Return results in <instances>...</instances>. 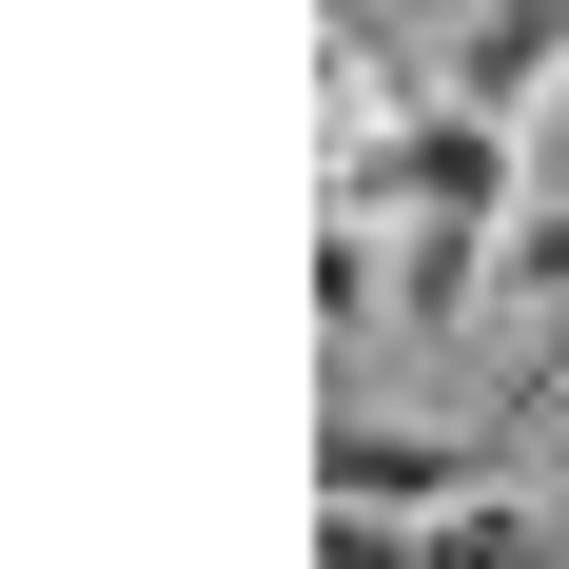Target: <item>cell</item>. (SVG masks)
I'll list each match as a JSON object with an SVG mask.
<instances>
[{"label":"cell","mask_w":569,"mask_h":569,"mask_svg":"<svg viewBox=\"0 0 569 569\" xmlns=\"http://www.w3.org/2000/svg\"><path fill=\"white\" fill-rule=\"evenodd\" d=\"M412 569H569V530L530 511V491H491V511H452V530H412Z\"/></svg>","instance_id":"277c9868"},{"label":"cell","mask_w":569,"mask_h":569,"mask_svg":"<svg viewBox=\"0 0 569 569\" xmlns=\"http://www.w3.org/2000/svg\"><path fill=\"white\" fill-rule=\"evenodd\" d=\"M315 491L335 511H373V530H452V511H491L511 491V432H373V412H335V452H315Z\"/></svg>","instance_id":"7a4b0ae2"},{"label":"cell","mask_w":569,"mask_h":569,"mask_svg":"<svg viewBox=\"0 0 569 569\" xmlns=\"http://www.w3.org/2000/svg\"><path fill=\"white\" fill-rule=\"evenodd\" d=\"M315 315H335V353H353V315H373V236H353V217L315 236Z\"/></svg>","instance_id":"5b68a950"},{"label":"cell","mask_w":569,"mask_h":569,"mask_svg":"<svg viewBox=\"0 0 569 569\" xmlns=\"http://www.w3.org/2000/svg\"><path fill=\"white\" fill-rule=\"evenodd\" d=\"M550 59H569V0H491V20H452V40H432V99H452V118H491V138H530Z\"/></svg>","instance_id":"3957f363"},{"label":"cell","mask_w":569,"mask_h":569,"mask_svg":"<svg viewBox=\"0 0 569 569\" xmlns=\"http://www.w3.org/2000/svg\"><path fill=\"white\" fill-rule=\"evenodd\" d=\"M315 569H412V530H373V511H335V530H315Z\"/></svg>","instance_id":"8992f818"},{"label":"cell","mask_w":569,"mask_h":569,"mask_svg":"<svg viewBox=\"0 0 569 569\" xmlns=\"http://www.w3.org/2000/svg\"><path fill=\"white\" fill-rule=\"evenodd\" d=\"M373 197H393V236H412V335H452L491 217L530 197V138H491V118H452V99H432V118H373V138L335 158V217H373Z\"/></svg>","instance_id":"6da1fadb"},{"label":"cell","mask_w":569,"mask_h":569,"mask_svg":"<svg viewBox=\"0 0 569 569\" xmlns=\"http://www.w3.org/2000/svg\"><path fill=\"white\" fill-rule=\"evenodd\" d=\"M530 197H550V217H569V138H530Z\"/></svg>","instance_id":"52a82bcc"}]
</instances>
